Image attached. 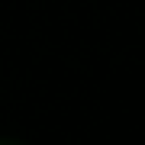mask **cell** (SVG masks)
Masks as SVG:
<instances>
[{
  "mask_svg": "<svg viewBox=\"0 0 145 145\" xmlns=\"http://www.w3.org/2000/svg\"><path fill=\"white\" fill-rule=\"evenodd\" d=\"M0 145H26V142H20V139H10V135H0Z\"/></svg>",
  "mask_w": 145,
  "mask_h": 145,
  "instance_id": "obj_1",
  "label": "cell"
}]
</instances>
